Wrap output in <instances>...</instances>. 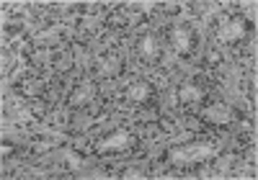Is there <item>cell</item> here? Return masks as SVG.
<instances>
[{"label": "cell", "instance_id": "obj_1", "mask_svg": "<svg viewBox=\"0 0 258 180\" xmlns=\"http://www.w3.org/2000/svg\"><path fill=\"white\" fill-rule=\"evenodd\" d=\"M214 154V144L209 142H199V144H186L173 149V160L176 162H197V160H207Z\"/></svg>", "mask_w": 258, "mask_h": 180}, {"label": "cell", "instance_id": "obj_2", "mask_svg": "<svg viewBox=\"0 0 258 180\" xmlns=\"http://www.w3.org/2000/svg\"><path fill=\"white\" fill-rule=\"evenodd\" d=\"M132 144H135V137H132L129 131H114V134H109V137H103V139L98 142V152H101V154L121 152V149L132 147Z\"/></svg>", "mask_w": 258, "mask_h": 180}, {"label": "cell", "instance_id": "obj_3", "mask_svg": "<svg viewBox=\"0 0 258 180\" xmlns=\"http://www.w3.org/2000/svg\"><path fill=\"white\" fill-rule=\"evenodd\" d=\"M173 47H176L178 54H191L197 49V31L191 26H178L173 31Z\"/></svg>", "mask_w": 258, "mask_h": 180}, {"label": "cell", "instance_id": "obj_4", "mask_svg": "<svg viewBox=\"0 0 258 180\" xmlns=\"http://www.w3.org/2000/svg\"><path fill=\"white\" fill-rule=\"evenodd\" d=\"M243 34H245V21H243V18H230L227 24L217 31V39H220L222 44H232V41L243 39Z\"/></svg>", "mask_w": 258, "mask_h": 180}, {"label": "cell", "instance_id": "obj_5", "mask_svg": "<svg viewBox=\"0 0 258 180\" xmlns=\"http://www.w3.org/2000/svg\"><path fill=\"white\" fill-rule=\"evenodd\" d=\"M137 52H140L142 59L155 62V59L160 57V41H158V36H153V34L140 36V41H137Z\"/></svg>", "mask_w": 258, "mask_h": 180}, {"label": "cell", "instance_id": "obj_6", "mask_svg": "<svg viewBox=\"0 0 258 180\" xmlns=\"http://www.w3.org/2000/svg\"><path fill=\"white\" fill-rule=\"evenodd\" d=\"M126 96H129V101H135V103H150L153 96H155V87H153V82L140 80V82H135L132 87L126 90Z\"/></svg>", "mask_w": 258, "mask_h": 180}, {"label": "cell", "instance_id": "obj_7", "mask_svg": "<svg viewBox=\"0 0 258 180\" xmlns=\"http://www.w3.org/2000/svg\"><path fill=\"white\" fill-rule=\"evenodd\" d=\"M93 93H96V85H93V82H80V85L73 90V96H70V106H75V108L85 106V103L93 98Z\"/></svg>", "mask_w": 258, "mask_h": 180}, {"label": "cell", "instance_id": "obj_8", "mask_svg": "<svg viewBox=\"0 0 258 180\" xmlns=\"http://www.w3.org/2000/svg\"><path fill=\"white\" fill-rule=\"evenodd\" d=\"M204 93H207V90H204L199 82H186V85L178 90V98H181V103H199V101L204 98Z\"/></svg>", "mask_w": 258, "mask_h": 180}, {"label": "cell", "instance_id": "obj_9", "mask_svg": "<svg viewBox=\"0 0 258 180\" xmlns=\"http://www.w3.org/2000/svg\"><path fill=\"white\" fill-rule=\"evenodd\" d=\"M98 70H101V75H114V72L119 70V57L103 54V57L98 59Z\"/></svg>", "mask_w": 258, "mask_h": 180}]
</instances>
